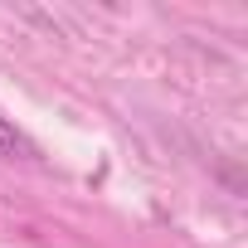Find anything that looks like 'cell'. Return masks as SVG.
Instances as JSON below:
<instances>
[{"mask_svg":"<svg viewBox=\"0 0 248 248\" xmlns=\"http://www.w3.org/2000/svg\"><path fill=\"white\" fill-rule=\"evenodd\" d=\"M0 156H5V161H15V156H25V161H30V156H39V151H34V141L15 127L10 117H0Z\"/></svg>","mask_w":248,"mask_h":248,"instance_id":"obj_1","label":"cell"}]
</instances>
